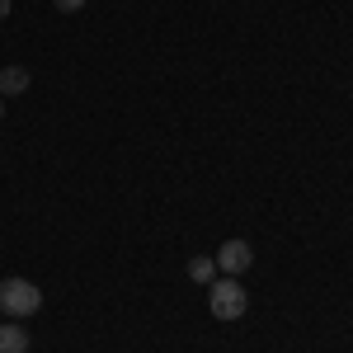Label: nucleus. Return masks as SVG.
<instances>
[{
	"label": "nucleus",
	"instance_id": "obj_1",
	"mask_svg": "<svg viewBox=\"0 0 353 353\" xmlns=\"http://www.w3.org/2000/svg\"><path fill=\"white\" fill-rule=\"evenodd\" d=\"M208 311L217 321H241L245 311H250V292H245L236 278H212L208 283Z\"/></svg>",
	"mask_w": 353,
	"mask_h": 353
},
{
	"label": "nucleus",
	"instance_id": "obj_8",
	"mask_svg": "<svg viewBox=\"0 0 353 353\" xmlns=\"http://www.w3.org/2000/svg\"><path fill=\"white\" fill-rule=\"evenodd\" d=\"M5 14H10V0H0V19H5Z\"/></svg>",
	"mask_w": 353,
	"mask_h": 353
},
{
	"label": "nucleus",
	"instance_id": "obj_5",
	"mask_svg": "<svg viewBox=\"0 0 353 353\" xmlns=\"http://www.w3.org/2000/svg\"><path fill=\"white\" fill-rule=\"evenodd\" d=\"M24 90H28V71L24 66H0V99L24 94Z\"/></svg>",
	"mask_w": 353,
	"mask_h": 353
},
{
	"label": "nucleus",
	"instance_id": "obj_9",
	"mask_svg": "<svg viewBox=\"0 0 353 353\" xmlns=\"http://www.w3.org/2000/svg\"><path fill=\"white\" fill-rule=\"evenodd\" d=\"M0 118H5V99H0Z\"/></svg>",
	"mask_w": 353,
	"mask_h": 353
},
{
	"label": "nucleus",
	"instance_id": "obj_2",
	"mask_svg": "<svg viewBox=\"0 0 353 353\" xmlns=\"http://www.w3.org/2000/svg\"><path fill=\"white\" fill-rule=\"evenodd\" d=\"M43 306V292H38V283H28V278H5L0 283V311L5 316H14V321H24Z\"/></svg>",
	"mask_w": 353,
	"mask_h": 353
},
{
	"label": "nucleus",
	"instance_id": "obj_7",
	"mask_svg": "<svg viewBox=\"0 0 353 353\" xmlns=\"http://www.w3.org/2000/svg\"><path fill=\"white\" fill-rule=\"evenodd\" d=\"M61 14H76V10H85V0H52Z\"/></svg>",
	"mask_w": 353,
	"mask_h": 353
},
{
	"label": "nucleus",
	"instance_id": "obj_4",
	"mask_svg": "<svg viewBox=\"0 0 353 353\" xmlns=\"http://www.w3.org/2000/svg\"><path fill=\"white\" fill-rule=\"evenodd\" d=\"M0 353H28V330L19 321L0 325Z\"/></svg>",
	"mask_w": 353,
	"mask_h": 353
},
{
	"label": "nucleus",
	"instance_id": "obj_6",
	"mask_svg": "<svg viewBox=\"0 0 353 353\" xmlns=\"http://www.w3.org/2000/svg\"><path fill=\"white\" fill-rule=\"evenodd\" d=\"M189 278H193V283H212V278H217V259H193Z\"/></svg>",
	"mask_w": 353,
	"mask_h": 353
},
{
	"label": "nucleus",
	"instance_id": "obj_3",
	"mask_svg": "<svg viewBox=\"0 0 353 353\" xmlns=\"http://www.w3.org/2000/svg\"><path fill=\"white\" fill-rule=\"evenodd\" d=\"M212 259H217V269L226 273V278H236V273H245L254 264V250H250V241H226Z\"/></svg>",
	"mask_w": 353,
	"mask_h": 353
}]
</instances>
